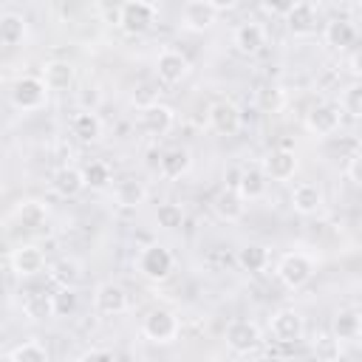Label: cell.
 I'll list each match as a JSON object with an SVG mask.
<instances>
[{"mask_svg":"<svg viewBox=\"0 0 362 362\" xmlns=\"http://www.w3.org/2000/svg\"><path fill=\"white\" fill-rule=\"evenodd\" d=\"M136 266H139L141 277H147V280H153V283H164V280L173 274V269H175V257H173V252H170L167 246H161V243H147V246L139 252Z\"/></svg>","mask_w":362,"mask_h":362,"instance_id":"cell-1","label":"cell"},{"mask_svg":"<svg viewBox=\"0 0 362 362\" xmlns=\"http://www.w3.org/2000/svg\"><path fill=\"white\" fill-rule=\"evenodd\" d=\"M178 331H181V322L178 317L170 311V308H153L144 314V322H141V334L156 342V345H170L178 339Z\"/></svg>","mask_w":362,"mask_h":362,"instance_id":"cell-2","label":"cell"},{"mask_svg":"<svg viewBox=\"0 0 362 362\" xmlns=\"http://www.w3.org/2000/svg\"><path fill=\"white\" fill-rule=\"evenodd\" d=\"M116 17H119V28L124 34H144L147 28H153L158 8H156V3H147V0H127L119 6Z\"/></svg>","mask_w":362,"mask_h":362,"instance_id":"cell-3","label":"cell"},{"mask_svg":"<svg viewBox=\"0 0 362 362\" xmlns=\"http://www.w3.org/2000/svg\"><path fill=\"white\" fill-rule=\"evenodd\" d=\"M277 280L286 286V288H303L311 277H314V260L305 255V252H288L280 257L277 263Z\"/></svg>","mask_w":362,"mask_h":362,"instance_id":"cell-4","label":"cell"},{"mask_svg":"<svg viewBox=\"0 0 362 362\" xmlns=\"http://www.w3.org/2000/svg\"><path fill=\"white\" fill-rule=\"evenodd\" d=\"M269 331L274 337V342L280 345H291V342H300L303 334H305V320L297 308H277L272 317H269Z\"/></svg>","mask_w":362,"mask_h":362,"instance_id":"cell-5","label":"cell"},{"mask_svg":"<svg viewBox=\"0 0 362 362\" xmlns=\"http://www.w3.org/2000/svg\"><path fill=\"white\" fill-rule=\"evenodd\" d=\"M260 342H263V334H260L257 322H252V320H232L226 325V348L232 354L249 356V354H255L260 348Z\"/></svg>","mask_w":362,"mask_h":362,"instance_id":"cell-6","label":"cell"},{"mask_svg":"<svg viewBox=\"0 0 362 362\" xmlns=\"http://www.w3.org/2000/svg\"><path fill=\"white\" fill-rule=\"evenodd\" d=\"M11 105L23 113L28 110H40L45 105V96H48V88L42 85L40 76H20L14 85H11Z\"/></svg>","mask_w":362,"mask_h":362,"instance_id":"cell-7","label":"cell"},{"mask_svg":"<svg viewBox=\"0 0 362 362\" xmlns=\"http://www.w3.org/2000/svg\"><path fill=\"white\" fill-rule=\"evenodd\" d=\"M156 76L164 85H178L189 76V59L178 48H161L156 57Z\"/></svg>","mask_w":362,"mask_h":362,"instance_id":"cell-8","label":"cell"},{"mask_svg":"<svg viewBox=\"0 0 362 362\" xmlns=\"http://www.w3.org/2000/svg\"><path fill=\"white\" fill-rule=\"evenodd\" d=\"M339 124H342V113H339V107L331 105V102H320V105H314V107L305 113V130H308L311 136L328 139V136H334V133L339 130Z\"/></svg>","mask_w":362,"mask_h":362,"instance_id":"cell-9","label":"cell"},{"mask_svg":"<svg viewBox=\"0 0 362 362\" xmlns=\"http://www.w3.org/2000/svg\"><path fill=\"white\" fill-rule=\"evenodd\" d=\"M317 3L311 0H300V3H288L286 11H283V20H286V28L294 34V37H308L317 31Z\"/></svg>","mask_w":362,"mask_h":362,"instance_id":"cell-10","label":"cell"},{"mask_svg":"<svg viewBox=\"0 0 362 362\" xmlns=\"http://www.w3.org/2000/svg\"><path fill=\"white\" fill-rule=\"evenodd\" d=\"M209 127L218 133V136H235L240 130V107L232 102V99H215L209 105Z\"/></svg>","mask_w":362,"mask_h":362,"instance_id":"cell-11","label":"cell"},{"mask_svg":"<svg viewBox=\"0 0 362 362\" xmlns=\"http://www.w3.org/2000/svg\"><path fill=\"white\" fill-rule=\"evenodd\" d=\"M93 305H96L99 314L116 317V314H124V311H127L130 300H127V291H124L122 283L105 280V283H99L96 291H93Z\"/></svg>","mask_w":362,"mask_h":362,"instance_id":"cell-12","label":"cell"},{"mask_svg":"<svg viewBox=\"0 0 362 362\" xmlns=\"http://www.w3.org/2000/svg\"><path fill=\"white\" fill-rule=\"evenodd\" d=\"M297 167H300L297 153L288 150V147H274V150L263 158V164H260V170H263V175H266L269 181H291L294 173H297Z\"/></svg>","mask_w":362,"mask_h":362,"instance_id":"cell-13","label":"cell"},{"mask_svg":"<svg viewBox=\"0 0 362 362\" xmlns=\"http://www.w3.org/2000/svg\"><path fill=\"white\" fill-rule=\"evenodd\" d=\"M192 167V153L184 144H170L158 153V175L167 181H175L181 175H187Z\"/></svg>","mask_w":362,"mask_h":362,"instance_id":"cell-14","label":"cell"},{"mask_svg":"<svg viewBox=\"0 0 362 362\" xmlns=\"http://www.w3.org/2000/svg\"><path fill=\"white\" fill-rule=\"evenodd\" d=\"M173 124H175V110L164 102H156V105H147L139 110V127L150 136H164V133H170Z\"/></svg>","mask_w":362,"mask_h":362,"instance_id":"cell-15","label":"cell"},{"mask_svg":"<svg viewBox=\"0 0 362 362\" xmlns=\"http://www.w3.org/2000/svg\"><path fill=\"white\" fill-rule=\"evenodd\" d=\"M8 263H11V272L17 277H37L45 269V252L37 243H25V246H17L11 252Z\"/></svg>","mask_w":362,"mask_h":362,"instance_id":"cell-16","label":"cell"},{"mask_svg":"<svg viewBox=\"0 0 362 362\" xmlns=\"http://www.w3.org/2000/svg\"><path fill=\"white\" fill-rule=\"evenodd\" d=\"M232 45H235L243 57L260 54L263 45H266V28H263V23H257V20L240 23V25L232 31Z\"/></svg>","mask_w":362,"mask_h":362,"instance_id":"cell-17","label":"cell"},{"mask_svg":"<svg viewBox=\"0 0 362 362\" xmlns=\"http://www.w3.org/2000/svg\"><path fill=\"white\" fill-rule=\"evenodd\" d=\"M218 23V14H215V8L209 6V0H189V3H184V8H181V25L187 28V31H206V28H212Z\"/></svg>","mask_w":362,"mask_h":362,"instance_id":"cell-18","label":"cell"},{"mask_svg":"<svg viewBox=\"0 0 362 362\" xmlns=\"http://www.w3.org/2000/svg\"><path fill=\"white\" fill-rule=\"evenodd\" d=\"M356 25H354V20H348V17H331L328 23H325V28H322V40H325V45H331L334 51H348L354 42H356Z\"/></svg>","mask_w":362,"mask_h":362,"instance_id":"cell-19","label":"cell"},{"mask_svg":"<svg viewBox=\"0 0 362 362\" xmlns=\"http://www.w3.org/2000/svg\"><path fill=\"white\" fill-rule=\"evenodd\" d=\"M291 206H294V212H300V215H317V212L325 206V192H322V187L314 184V181L297 184V187L291 189Z\"/></svg>","mask_w":362,"mask_h":362,"instance_id":"cell-20","label":"cell"},{"mask_svg":"<svg viewBox=\"0 0 362 362\" xmlns=\"http://www.w3.org/2000/svg\"><path fill=\"white\" fill-rule=\"evenodd\" d=\"M212 212H215L221 221H226V223H238V221L246 215V201L238 195L235 187H223V189H218L215 198H212Z\"/></svg>","mask_w":362,"mask_h":362,"instance_id":"cell-21","label":"cell"},{"mask_svg":"<svg viewBox=\"0 0 362 362\" xmlns=\"http://www.w3.org/2000/svg\"><path fill=\"white\" fill-rule=\"evenodd\" d=\"M51 189H54L59 198H76L82 189H88V184H85V175H82L79 167L65 164V167L54 170V175H51Z\"/></svg>","mask_w":362,"mask_h":362,"instance_id":"cell-22","label":"cell"},{"mask_svg":"<svg viewBox=\"0 0 362 362\" xmlns=\"http://www.w3.org/2000/svg\"><path fill=\"white\" fill-rule=\"evenodd\" d=\"M232 187L238 189V195H240L243 201H255V198H263V195H266L269 178L263 175V170H260L257 164H249V167H243V170L238 173V178H235Z\"/></svg>","mask_w":362,"mask_h":362,"instance_id":"cell-23","label":"cell"},{"mask_svg":"<svg viewBox=\"0 0 362 362\" xmlns=\"http://www.w3.org/2000/svg\"><path fill=\"white\" fill-rule=\"evenodd\" d=\"M42 85L48 90H68L76 82V68L68 59H51L42 65Z\"/></svg>","mask_w":362,"mask_h":362,"instance_id":"cell-24","label":"cell"},{"mask_svg":"<svg viewBox=\"0 0 362 362\" xmlns=\"http://www.w3.org/2000/svg\"><path fill=\"white\" fill-rule=\"evenodd\" d=\"M337 342H356L359 339V331H362V317H359V308L356 305H348V308H339L334 314V325H331Z\"/></svg>","mask_w":362,"mask_h":362,"instance_id":"cell-25","label":"cell"},{"mask_svg":"<svg viewBox=\"0 0 362 362\" xmlns=\"http://www.w3.org/2000/svg\"><path fill=\"white\" fill-rule=\"evenodd\" d=\"M113 201H116V206H122V209H136V206H141V204L147 201V187H144V181H139V178H124V181H119V184L113 187Z\"/></svg>","mask_w":362,"mask_h":362,"instance_id":"cell-26","label":"cell"},{"mask_svg":"<svg viewBox=\"0 0 362 362\" xmlns=\"http://www.w3.org/2000/svg\"><path fill=\"white\" fill-rule=\"evenodd\" d=\"M48 277L59 288H76L82 283V263L74 260V257H59L48 266Z\"/></svg>","mask_w":362,"mask_h":362,"instance_id":"cell-27","label":"cell"},{"mask_svg":"<svg viewBox=\"0 0 362 362\" xmlns=\"http://www.w3.org/2000/svg\"><path fill=\"white\" fill-rule=\"evenodd\" d=\"M25 34H28V23H25L23 14H17V11H3L0 14V45L14 48L25 40Z\"/></svg>","mask_w":362,"mask_h":362,"instance_id":"cell-28","label":"cell"},{"mask_svg":"<svg viewBox=\"0 0 362 362\" xmlns=\"http://www.w3.org/2000/svg\"><path fill=\"white\" fill-rule=\"evenodd\" d=\"M71 133L85 141V144H93L102 139V119L93 113V110H79L74 119H71Z\"/></svg>","mask_w":362,"mask_h":362,"instance_id":"cell-29","label":"cell"},{"mask_svg":"<svg viewBox=\"0 0 362 362\" xmlns=\"http://www.w3.org/2000/svg\"><path fill=\"white\" fill-rule=\"evenodd\" d=\"M235 263H238L243 272L257 274V272H263V269L269 266V249H266L263 243H246V246L238 249Z\"/></svg>","mask_w":362,"mask_h":362,"instance_id":"cell-30","label":"cell"},{"mask_svg":"<svg viewBox=\"0 0 362 362\" xmlns=\"http://www.w3.org/2000/svg\"><path fill=\"white\" fill-rule=\"evenodd\" d=\"M79 305V294L76 288H57L51 294V314L54 317H71Z\"/></svg>","mask_w":362,"mask_h":362,"instance_id":"cell-31","label":"cell"},{"mask_svg":"<svg viewBox=\"0 0 362 362\" xmlns=\"http://www.w3.org/2000/svg\"><path fill=\"white\" fill-rule=\"evenodd\" d=\"M339 113H348L351 119H359L362 116V85L359 82H351L342 93H339Z\"/></svg>","mask_w":362,"mask_h":362,"instance_id":"cell-32","label":"cell"},{"mask_svg":"<svg viewBox=\"0 0 362 362\" xmlns=\"http://www.w3.org/2000/svg\"><path fill=\"white\" fill-rule=\"evenodd\" d=\"M8 362H48V351H45L40 342L28 339V342L17 345V348L8 354Z\"/></svg>","mask_w":362,"mask_h":362,"instance_id":"cell-33","label":"cell"},{"mask_svg":"<svg viewBox=\"0 0 362 362\" xmlns=\"http://www.w3.org/2000/svg\"><path fill=\"white\" fill-rule=\"evenodd\" d=\"M82 175H85V184L90 189H107L110 187V167L105 161H90L82 170Z\"/></svg>","mask_w":362,"mask_h":362,"instance_id":"cell-34","label":"cell"},{"mask_svg":"<svg viewBox=\"0 0 362 362\" xmlns=\"http://www.w3.org/2000/svg\"><path fill=\"white\" fill-rule=\"evenodd\" d=\"M17 221H20L25 229H37V226H42V221H45V206H42L40 201H25V204L17 209Z\"/></svg>","mask_w":362,"mask_h":362,"instance_id":"cell-35","label":"cell"},{"mask_svg":"<svg viewBox=\"0 0 362 362\" xmlns=\"http://www.w3.org/2000/svg\"><path fill=\"white\" fill-rule=\"evenodd\" d=\"M156 221H158V226L161 229H178L181 223H184V209L178 206V204H158V209H156Z\"/></svg>","mask_w":362,"mask_h":362,"instance_id":"cell-36","label":"cell"},{"mask_svg":"<svg viewBox=\"0 0 362 362\" xmlns=\"http://www.w3.org/2000/svg\"><path fill=\"white\" fill-rule=\"evenodd\" d=\"M23 308L28 311L31 320H42V317L51 314V294H48V297H45V294H31V297H25Z\"/></svg>","mask_w":362,"mask_h":362,"instance_id":"cell-37","label":"cell"},{"mask_svg":"<svg viewBox=\"0 0 362 362\" xmlns=\"http://www.w3.org/2000/svg\"><path fill=\"white\" fill-rule=\"evenodd\" d=\"M156 90H158L156 85H150V82H144V85H141V88H139V90L133 93V105H136L139 110H141V107H147V105H156V102H158V96H156Z\"/></svg>","mask_w":362,"mask_h":362,"instance_id":"cell-38","label":"cell"},{"mask_svg":"<svg viewBox=\"0 0 362 362\" xmlns=\"http://www.w3.org/2000/svg\"><path fill=\"white\" fill-rule=\"evenodd\" d=\"M76 362H116V354L107 351V348H90V351H85Z\"/></svg>","mask_w":362,"mask_h":362,"instance_id":"cell-39","label":"cell"},{"mask_svg":"<svg viewBox=\"0 0 362 362\" xmlns=\"http://www.w3.org/2000/svg\"><path fill=\"white\" fill-rule=\"evenodd\" d=\"M209 6L215 8V14H221V11H232V8H238V0H209Z\"/></svg>","mask_w":362,"mask_h":362,"instance_id":"cell-40","label":"cell"},{"mask_svg":"<svg viewBox=\"0 0 362 362\" xmlns=\"http://www.w3.org/2000/svg\"><path fill=\"white\" fill-rule=\"evenodd\" d=\"M325 362H356L351 354H345V351H337V354H331Z\"/></svg>","mask_w":362,"mask_h":362,"instance_id":"cell-41","label":"cell"},{"mask_svg":"<svg viewBox=\"0 0 362 362\" xmlns=\"http://www.w3.org/2000/svg\"><path fill=\"white\" fill-rule=\"evenodd\" d=\"M147 164H150L153 170H158V150H156V147L150 150V161H147Z\"/></svg>","mask_w":362,"mask_h":362,"instance_id":"cell-42","label":"cell"}]
</instances>
